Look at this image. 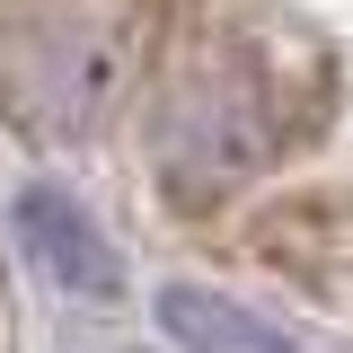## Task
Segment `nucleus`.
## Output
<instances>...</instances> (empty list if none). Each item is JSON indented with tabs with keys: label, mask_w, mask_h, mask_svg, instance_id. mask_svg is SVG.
<instances>
[{
	"label": "nucleus",
	"mask_w": 353,
	"mask_h": 353,
	"mask_svg": "<svg viewBox=\"0 0 353 353\" xmlns=\"http://www.w3.org/2000/svg\"><path fill=\"white\" fill-rule=\"evenodd\" d=\"M18 239H27V256H36L71 301H115V292H124L115 239H106L62 185H27V194H18Z\"/></svg>",
	"instance_id": "obj_3"
},
{
	"label": "nucleus",
	"mask_w": 353,
	"mask_h": 353,
	"mask_svg": "<svg viewBox=\"0 0 353 353\" xmlns=\"http://www.w3.org/2000/svg\"><path fill=\"white\" fill-rule=\"evenodd\" d=\"M265 150V115H256V88L239 71H194V80L168 88L159 106V159H168L176 185L212 194L230 176H248Z\"/></svg>",
	"instance_id": "obj_2"
},
{
	"label": "nucleus",
	"mask_w": 353,
	"mask_h": 353,
	"mask_svg": "<svg viewBox=\"0 0 353 353\" xmlns=\"http://www.w3.org/2000/svg\"><path fill=\"white\" fill-rule=\"evenodd\" d=\"M159 327H168V345H185V353H301L274 318L221 301V292H194V283L159 292Z\"/></svg>",
	"instance_id": "obj_4"
},
{
	"label": "nucleus",
	"mask_w": 353,
	"mask_h": 353,
	"mask_svg": "<svg viewBox=\"0 0 353 353\" xmlns=\"http://www.w3.org/2000/svg\"><path fill=\"white\" fill-rule=\"evenodd\" d=\"M115 97V44L80 9H18L0 27V106L27 132H88Z\"/></svg>",
	"instance_id": "obj_1"
}]
</instances>
